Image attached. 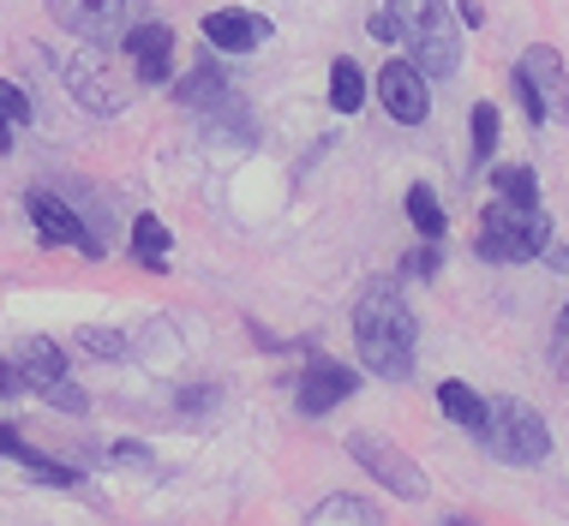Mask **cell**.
Masks as SVG:
<instances>
[{
  "label": "cell",
  "instance_id": "14",
  "mask_svg": "<svg viewBox=\"0 0 569 526\" xmlns=\"http://www.w3.org/2000/svg\"><path fill=\"white\" fill-rule=\"evenodd\" d=\"M0 455H7V461H19V467H30V473L42 478V485H79V473H72V467H60V461H49L37 443L24 437L19 425H7V419H0Z\"/></svg>",
  "mask_w": 569,
  "mask_h": 526
},
{
  "label": "cell",
  "instance_id": "13",
  "mask_svg": "<svg viewBox=\"0 0 569 526\" xmlns=\"http://www.w3.org/2000/svg\"><path fill=\"white\" fill-rule=\"evenodd\" d=\"M204 42L210 49H228V54H246L258 49V42H270V19H258V12H210L204 19Z\"/></svg>",
  "mask_w": 569,
  "mask_h": 526
},
{
  "label": "cell",
  "instance_id": "11",
  "mask_svg": "<svg viewBox=\"0 0 569 526\" xmlns=\"http://www.w3.org/2000/svg\"><path fill=\"white\" fill-rule=\"evenodd\" d=\"M360 390V377H353L348 365H336V360H312L306 365V377H300V390H295V401H300V413H330V407H342V401Z\"/></svg>",
  "mask_w": 569,
  "mask_h": 526
},
{
  "label": "cell",
  "instance_id": "19",
  "mask_svg": "<svg viewBox=\"0 0 569 526\" xmlns=\"http://www.w3.org/2000/svg\"><path fill=\"white\" fill-rule=\"evenodd\" d=\"M408 222L420 227V240H443V204L432 198V185H408Z\"/></svg>",
  "mask_w": 569,
  "mask_h": 526
},
{
  "label": "cell",
  "instance_id": "30",
  "mask_svg": "<svg viewBox=\"0 0 569 526\" xmlns=\"http://www.w3.org/2000/svg\"><path fill=\"white\" fill-rule=\"evenodd\" d=\"M551 360H558V371H569V305L558 317V335H551Z\"/></svg>",
  "mask_w": 569,
  "mask_h": 526
},
{
  "label": "cell",
  "instance_id": "1",
  "mask_svg": "<svg viewBox=\"0 0 569 526\" xmlns=\"http://www.w3.org/2000/svg\"><path fill=\"white\" fill-rule=\"evenodd\" d=\"M353 347H360V360L372 377L383 383H402L413 371V353H420V323H413L408 300L396 282H378L366 287L360 312H353Z\"/></svg>",
  "mask_w": 569,
  "mask_h": 526
},
{
  "label": "cell",
  "instance_id": "33",
  "mask_svg": "<svg viewBox=\"0 0 569 526\" xmlns=\"http://www.w3.org/2000/svg\"><path fill=\"white\" fill-rule=\"evenodd\" d=\"M551 263H558V270H569V252H551Z\"/></svg>",
  "mask_w": 569,
  "mask_h": 526
},
{
  "label": "cell",
  "instance_id": "23",
  "mask_svg": "<svg viewBox=\"0 0 569 526\" xmlns=\"http://www.w3.org/2000/svg\"><path fill=\"white\" fill-rule=\"evenodd\" d=\"M491 185H498L510 204H540V174H533V168H498Z\"/></svg>",
  "mask_w": 569,
  "mask_h": 526
},
{
  "label": "cell",
  "instance_id": "28",
  "mask_svg": "<svg viewBox=\"0 0 569 526\" xmlns=\"http://www.w3.org/2000/svg\"><path fill=\"white\" fill-rule=\"evenodd\" d=\"M438 263H443V252H438V240H426L420 252L408 257V275H438Z\"/></svg>",
  "mask_w": 569,
  "mask_h": 526
},
{
  "label": "cell",
  "instance_id": "2",
  "mask_svg": "<svg viewBox=\"0 0 569 526\" xmlns=\"http://www.w3.org/2000/svg\"><path fill=\"white\" fill-rule=\"evenodd\" d=\"M402 24V42L413 49V67L426 79H450L461 67V42H456V24H450V7L443 0H383Z\"/></svg>",
  "mask_w": 569,
  "mask_h": 526
},
{
  "label": "cell",
  "instance_id": "9",
  "mask_svg": "<svg viewBox=\"0 0 569 526\" xmlns=\"http://www.w3.org/2000/svg\"><path fill=\"white\" fill-rule=\"evenodd\" d=\"M378 102L390 120H402V127H420L426 114H432V90H426V72L413 67V60H390V67L378 72Z\"/></svg>",
  "mask_w": 569,
  "mask_h": 526
},
{
  "label": "cell",
  "instance_id": "3",
  "mask_svg": "<svg viewBox=\"0 0 569 526\" xmlns=\"http://www.w3.org/2000/svg\"><path fill=\"white\" fill-rule=\"evenodd\" d=\"M473 437H480L486 455L503 461V467H540L551 455V431L528 401H486V419Z\"/></svg>",
  "mask_w": 569,
  "mask_h": 526
},
{
  "label": "cell",
  "instance_id": "18",
  "mask_svg": "<svg viewBox=\"0 0 569 526\" xmlns=\"http://www.w3.org/2000/svg\"><path fill=\"white\" fill-rule=\"evenodd\" d=\"M330 520H353V526H378V503H360V497H325L312 508V526H330Z\"/></svg>",
  "mask_w": 569,
  "mask_h": 526
},
{
  "label": "cell",
  "instance_id": "12",
  "mask_svg": "<svg viewBox=\"0 0 569 526\" xmlns=\"http://www.w3.org/2000/svg\"><path fill=\"white\" fill-rule=\"evenodd\" d=\"M127 54H132V72H138V79L162 84V79H168V67H174V30L138 19V24L127 30Z\"/></svg>",
  "mask_w": 569,
  "mask_h": 526
},
{
  "label": "cell",
  "instance_id": "20",
  "mask_svg": "<svg viewBox=\"0 0 569 526\" xmlns=\"http://www.w3.org/2000/svg\"><path fill=\"white\" fill-rule=\"evenodd\" d=\"M132 252H138V263H150V270L168 263V227L157 222V215H138L132 222Z\"/></svg>",
  "mask_w": 569,
  "mask_h": 526
},
{
  "label": "cell",
  "instance_id": "8",
  "mask_svg": "<svg viewBox=\"0 0 569 526\" xmlns=\"http://www.w3.org/2000/svg\"><path fill=\"white\" fill-rule=\"evenodd\" d=\"M67 84H72V97L84 108H97V114H120V108H127V84H120V72L109 67V49H102V42H90L79 60H67Z\"/></svg>",
  "mask_w": 569,
  "mask_h": 526
},
{
  "label": "cell",
  "instance_id": "29",
  "mask_svg": "<svg viewBox=\"0 0 569 526\" xmlns=\"http://www.w3.org/2000/svg\"><path fill=\"white\" fill-rule=\"evenodd\" d=\"M30 390V383H24V371H19V360H0V395H24Z\"/></svg>",
  "mask_w": 569,
  "mask_h": 526
},
{
  "label": "cell",
  "instance_id": "32",
  "mask_svg": "<svg viewBox=\"0 0 569 526\" xmlns=\"http://www.w3.org/2000/svg\"><path fill=\"white\" fill-rule=\"evenodd\" d=\"M456 19H461V24H486V12H480V0H461V7H456Z\"/></svg>",
  "mask_w": 569,
  "mask_h": 526
},
{
  "label": "cell",
  "instance_id": "10",
  "mask_svg": "<svg viewBox=\"0 0 569 526\" xmlns=\"http://www.w3.org/2000/svg\"><path fill=\"white\" fill-rule=\"evenodd\" d=\"M30 222H37V234L49 245H79L84 257H102L109 252V240H97L90 227L72 215V204H60L54 192H30Z\"/></svg>",
  "mask_w": 569,
  "mask_h": 526
},
{
  "label": "cell",
  "instance_id": "25",
  "mask_svg": "<svg viewBox=\"0 0 569 526\" xmlns=\"http://www.w3.org/2000/svg\"><path fill=\"white\" fill-rule=\"evenodd\" d=\"M37 395L49 401V407H60V413H84V407H90V395H84V390H72V383H67V371H60L54 383H42Z\"/></svg>",
  "mask_w": 569,
  "mask_h": 526
},
{
  "label": "cell",
  "instance_id": "21",
  "mask_svg": "<svg viewBox=\"0 0 569 526\" xmlns=\"http://www.w3.org/2000/svg\"><path fill=\"white\" fill-rule=\"evenodd\" d=\"M366 102V79L353 60H336L330 67V108H342V114H353V108Z\"/></svg>",
  "mask_w": 569,
  "mask_h": 526
},
{
  "label": "cell",
  "instance_id": "17",
  "mask_svg": "<svg viewBox=\"0 0 569 526\" xmlns=\"http://www.w3.org/2000/svg\"><path fill=\"white\" fill-rule=\"evenodd\" d=\"M438 407L450 413L456 425H468V431H480V419H486V395H473L468 383H438Z\"/></svg>",
  "mask_w": 569,
  "mask_h": 526
},
{
  "label": "cell",
  "instance_id": "4",
  "mask_svg": "<svg viewBox=\"0 0 569 526\" xmlns=\"http://www.w3.org/2000/svg\"><path fill=\"white\" fill-rule=\"evenodd\" d=\"M546 245H551L546 210L498 198V204L480 215V240H473V252H480L486 263H528V257H540Z\"/></svg>",
  "mask_w": 569,
  "mask_h": 526
},
{
  "label": "cell",
  "instance_id": "5",
  "mask_svg": "<svg viewBox=\"0 0 569 526\" xmlns=\"http://www.w3.org/2000/svg\"><path fill=\"white\" fill-rule=\"evenodd\" d=\"M516 97L528 108V127H546V120L569 127V72L558 49H528L516 60Z\"/></svg>",
  "mask_w": 569,
  "mask_h": 526
},
{
  "label": "cell",
  "instance_id": "6",
  "mask_svg": "<svg viewBox=\"0 0 569 526\" xmlns=\"http://www.w3.org/2000/svg\"><path fill=\"white\" fill-rule=\"evenodd\" d=\"M49 12H54V24L72 30V37L102 42V49L127 42V30L144 19V12H138V0H49Z\"/></svg>",
  "mask_w": 569,
  "mask_h": 526
},
{
  "label": "cell",
  "instance_id": "24",
  "mask_svg": "<svg viewBox=\"0 0 569 526\" xmlns=\"http://www.w3.org/2000/svg\"><path fill=\"white\" fill-rule=\"evenodd\" d=\"M498 132H503L498 108H491V102H473V162H486L491 150H498Z\"/></svg>",
  "mask_w": 569,
  "mask_h": 526
},
{
  "label": "cell",
  "instance_id": "31",
  "mask_svg": "<svg viewBox=\"0 0 569 526\" xmlns=\"http://www.w3.org/2000/svg\"><path fill=\"white\" fill-rule=\"evenodd\" d=\"M109 461H127V467H150V448H138V443H120Z\"/></svg>",
  "mask_w": 569,
  "mask_h": 526
},
{
  "label": "cell",
  "instance_id": "15",
  "mask_svg": "<svg viewBox=\"0 0 569 526\" xmlns=\"http://www.w3.org/2000/svg\"><path fill=\"white\" fill-rule=\"evenodd\" d=\"M234 90H228V79H222V67L217 60H198V67L180 79V102L187 108H198V114H210V108H222Z\"/></svg>",
  "mask_w": 569,
  "mask_h": 526
},
{
  "label": "cell",
  "instance_id": "27",
  "mask_svg": "<svg viewBox=\"0 0 569 526\" xmlns=\"http://www.w3.org/2000/svg\"><path fill=\"white\" fill-rule=\"evenodd\" d=\"M366 30H372L378 42H402V24H396V12H390V7H378L372 19H366Z\"/></svg>",
  "mask_w": 569,
  "mask_h": 526
},
{
  "label": "cell",
  "instance_id": "22",
  "mask_svg": "<svg viewBox=\"0 0 569 526\" xmlns=\"http://www.w3.org/2000/svg\"><path fill=\"white\" fill-rule=\"evenodd\" d=\"M30 120V97L19 84L0 79V150H12V138H19V127Z\"/></svg>",
  "mask_w": 569,
  "mask_h": 526
},
{
  "label": "cell",
  "instance_id": "16",
  "mask_svg": "<svg viewBox=\"0 0 569 526\" xmlns=\"http://www.w3.org/2000/svg\"><path fill=\"white\" fill-rule=\"evenodd\" d=\"M12 360H19V371H24V383H30V390H42V383H54L60 371H67V360H60V347H54V342H42V335H24Z\"/></svg>",
  "mask_w": 569,
  "mask_h": 526
},
{
  "label": "cell",
  "instance_id": "26",
  "mask_svg": "<svg viewBox=\"0 0 569 526\" xmlns=\"http://www.w3.org/2000/svg\"><path fill=\"white\" fill-rule=\"evenodd\" d=\"M84 347L97 353V360H120V353H127V342H120L114 330H84Z\"/></svg>",
  "mask_w": 569,
  "mask_h": 526
},
{
  "label": "cell",
  "instance_id": "7",
  "mask_svg": "<svg viewBox=\"0 0 569 526\" xmlns=\"http://www.w3.org/2000/svg\"><path fill=\"white\" fill-rule=\"evenodd\" d=\"M348 455L360 461V467L372 473L378 485H390L396 497H408V503H420V497H426V473L413 467V461H408L396 443L372 437V431H353V437H348Z\"/></svg>",
  "mask_w": 569,
  "mask_h": 526
}]
</instances>
